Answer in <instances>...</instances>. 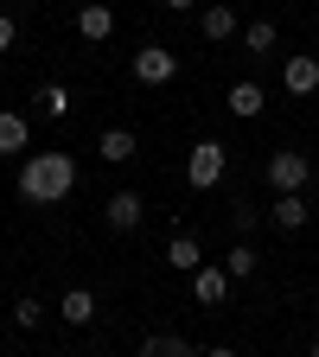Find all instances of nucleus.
Masks as SVG:
<instances>
[{
    "label": "nucleus",
    "mask_w": 319,
    "mask_h": 357,
    "mask_svg": "<svg viewBox=\"0 0 319 357\" xmlns=\"http://www.w3.org/2000/svg\"><path fill=\"white\" fill-rule=\"evenodd\" d=\"M77 192V160L71 153H26L20 166V198L26 204H64Z\"/></svg>",
    "instance_id": "f257e3e1"
},
{
    "label": "nucleus",
    "mask_w": 319,
    "mask_h": 357,
    "mask_svg": "<svg viewBox=\"0 0 319 357\" xmlns=\"http://www.w3.org/2000/svg\"><path fill=\"white\" fill-rule=\"evenodd\" d=\"M306 178H313V160H306V153H294V147L268 153V185H275V198H294V192H306Z\"/></svg>",
    "instance_id": "f03ea898"
},
{
    "label": "nucleus",
    "mask_w": 319,
    "mask_h": 357,
    "mask_svg": "<svg viewBox=\"0 0 319 357\" xmlns=\"http://www.w3.org/2000/svg\"><path fill=\"white\" fill-rule=\"evenodd\" d=\"M223 166H230V147H223V141H198L192 160H186V178H192L198 192H211L217 178H223Z\"/></svg>",
    "instance_id": "7ed1b4c3"
},
{
    "label": "nucleus",
    "mask_w": 319,
    "mask_h": 357,
    "mask_svg": "<svg viewBox=\"0 0 319 357\" xmlns=\"http://www.w3.org/2000/svg\"><path fill=\"white\" fill-rule=\"evenodd\" d=\"M134 77L141 83H172L179 77V52L172 45H141V52H134Z\"/></svg>",
    "instance_id": "20e7f679"
},
{
    "label": "nucleus",
    "mask_w": 319,
    "mask_h": 357,
    "mask_svg": "<svg viewBox=\"0 0 319 357\" xmlns=\"http://www.w3.org/2000/svg\"><path fill=\"white\" fill-rule=\"evenodd\" d=\"M281 89H288V96H313V89H319V58L294 52V58L281 64Z\"/></svg>",
    "instance_id": "39448f33"
},
{
    "label": "nucleus",
    "mask_w": 319,
    "mask_h": 357,
    "mask_svg": "<svg viewBox=\"0 0 319 357\" xmlns=\"http://www.w3.org/2000/svg\"><path fill=\"white\" fill-rule=\"evenodd\" d=\"M166 268H172V275H198V268H205V249H198L192 230H179V236L166 243Z\"/></svg>",
    "instance_id": "423d86ee"
},
{
    "label": "nucleus",
    "mask_w": 319,
    "mask_h": 357,
    "mask_svg": "<svg viewBox=\"0 0 319 357\" xmlns=\"http://www.w3.org/2000/svg\"><path fill=\"white\" fill-rule=\"evenodd\" d=\"M115 32V13L103 7V0H83V7H77V38H89V45H103Z\"/></svg>",
    "instance_id": "0eeeda50"
},
{
    "label": "nucleus",
    "mask_w": 319,
    "mask_h": 357,
    "mask_svg": "<svg viewBox=\"0 0 319 357\" xmlns=\"http://www.w3.org/2000/svg\"><path fill=\"white\" fill-rule=\"evenodd\" d=\"M141 198L134 192H109V204H103V217H109V230H141Z\"/></svg>",
    "instance_id": "6e6552de"
},
{
    "label": "nucleus",
    "mask_w": 319,
    "mask_h": 357,
    "mask_svg": "<svg viewBox=\"0 0 319 357\" xmlns=\"http://www.w3.org/2000/svg\"><path fill=\"white\" fill-rule=\"evenodd\" d=\"M192 300L198 306H223L230 300V275H223V268H198L192 275Z\"/></svg>",
    "instance_id": "1a4fd4ad"
},
{
    "label": "nucleus",
    "mask_w": 319,
    "mask_h": 357,
    "mask_svg": "<svg viewBox=\"0 0 319 357\" xmlns=\"http://www.w3.org/2000/svg\"><path fill=\"white\" fill-rule=\"evenodd\" d=\"M58 319H64V326H89V319H96V294H89V287H71V294L58 300Z\"/></svg>",
    "instance_id": "9d476101"
},
{
    "label": "nucleus",
    "mask_w": 319,
    "mask_h": 357,
    "mask_svg": "<svg viewBox=\"0 0 319 357\" xmlns=\"http://www.w3.org/2000/svg\"><path fill=\"white\" fill-rule=\"evenodd\" d=\"M306 198L294 192V198H275V211H268V223H275V230H306Z\"/></svg>",
    "instance_id": "9b49d317"
},
{
    "label": "nucleus",
    "mask_w": 319,
    "mask_h": 357,
    "mask_svg": "<svg viewBox=\"0 0 319 357\" xmlns=\"http://www.w3.org/2000/svg\"><path fill=\"white\" fill-rule=\"evenodd\" d=\"M262 109H268V96H262V83H230V115L255 121Z\"/></svg>",
    "instance_id": "f8f14e48"
},
{
    "label": "nucleus",
    "mask_w": 319,
    "mask_h": 357,
    "mask_svg": "<svg viewBox=\"0 0 319 357\" xmlns=\"http://www.w3.org/2000/svg\"><path fill=\"white\" fill-rule=\"evenodd\" d=\"M96 153H103L109 166H128V160H134V134H128V128H103V141H96Z\"/></svg>",
    "instance_id": "ddd939ff"
},
{
    "label": "nucleus",
    "mask_w": 319,
    "mask_h": 357,
    "mask_svg": "<svg viewBox=\"0 0 319 357\" xmlns=\"http://www.w3.org/2000/svg\"><path fill=\"white\" fill-rule=\"evenodd\" d=\"M198 32H205L211 45H223V38H230V32H237V7H205V20H198Z\"/></svg>",
    "instance_id": "4468645a"
},
{
    "label": "nucleus",
    "mask_w": 319,
    "mask_h": 357,
    "mask_svg": "<svg viewBox=\"0 0 319 357\" xmlns=\"http://www.w3.org/2000/svg\"><path fill=\"white\" fill-rule=\"evenodd\" d=\"M0 153H26V115L0 109Z\"/></svg>",
    "instance_id": "2eb2a0df"
},
{
    "label": "nucleus",
    "mask_w": 319,
    "mask_h": 357,
    "mask_svg": "<svg viewBox=\"0 0 319 357\" xmlns=\"http://www.w3.org/2000/svg\"><path fill=\"white\" fill-rule=\"evenodd\" d=\"M255 268H262V255H255L249 243H237L230 255H223V275H230V281H249V275H255Z\"/></svg>",
    "instance_id": "dca6fc26"
},
{
    "label": "nucleus",
    "mask_w": 319,
    "mask_h": 357,
    "mask_svg": "<svg viewBox=\"0 0 319 357\" xmlns=\"http://www.w3.org/2000/svg\"><path fill=\"white\" fill-rule=\"evenodd\" d=\"M275 38H281V32L268 26V20H255V26L243 32V45H249V58H268V52H275Z\"/></svg>",
    "instance_id": "f3484780"
},
{
    "label": "nucleus",
    "mask_w": 319,
    "mask_h": 357,
    "mask_svg": "<svg viewBox=\"0 0 319 357\" xmlns=\"http://www.w3.org/2000/svg\"><path fill=\"white\" fill-rule=\"evenodd\" d=\"M38 109L64 121V115H71V89H64V83H45V89H38Z\"/></svg>",
    "instance_id": "a211bd4d"
},
{
    "label": "nucleus",
    "mask_w": 319,
    "mask_h": 357,
    "mask_svg": "<svg viewBox=\"0 0 319 357\" xmlns=\"http://www.w3.org/2000/svg\"><path fill=\"white\" fill-rule=\"evenodd\" d=\"M38 319H45V306H38L32 294H20V300H13V326H20V332H32Z\"/></svg>",
    "instance_id": "6ab92c4d"
},
{
    "label": "nucleus",
    "mask_w": 319,
    "mask_h": 357,
    "mask_svg": "<svg viewBox=\"0 0 319 357\" xmlns=\"http://www.w3.org/2000/svg\"><path fill=\"white\" fill-rule=\"evenodd\" d=\"M166 344H172V338H160V332H154V338H141V357H166Z\"/></svg>",
    "instance_id": "aec40b11"
},
{
    "label": "nucleus",
    "mask_w": 319,
    "mask_h": 357,
    "mask_svg": "<svg viewBox=\"0 0 319 357\" xmlns=\"http://www.w3.org/2000/svg\"><path fill=\"white\" fill-rule=\"evenodd\" d=\"M13 38H20V26H13L7 13H0V52H13Z\"/></svg>",
    "instance_id": "412c9836"
},
{
    "label": "nucleus",
    "mask_w": 319,
    "mask_h": 357,
    "mask_svg": "<svg viewBox=\"0 0 319 357\" xmlns=\"http://www.w3.org/2000/svg\"><path fill=\"white\" fill-rule=\"evenodd\" d=\"M166 357H205V351H198V344H186V338H172V344H166Z\"/></svg>",
    "instance_id": "4be33fe9"
},
{
    "label": "nucleus",
    "mask_w": 319,
    "mask_h": 357,
    "mask_svg": "<svg viewBox=\"0 0 319 357\" xmlns=\"http://www.w3.org/2000/svg\"><path fill=\"white\" fill-rule=\"evenodd\" d=\"M205 357H237V351H230V344H211V351H205Z\"/></svg>",
    "instance_id": "5701e85b"
},
{
    "label": "nucleus",
    "mask_w": 319,
    "mask_h": 357,
    "mask_svg": "<svg viewBox=\"0 0 319 357\" xmlns=\"http://www.w3.org/2000/svg\"><path fill=\"white\" fill-rule=\"evenodd\" d=\"M160 7H172V13H186V7H192V0H160Z\"/></svg>",
    "instance_id": "b1692460"
},
{
    "label": "nucleus",
    "mask_w": 319,
    "mask_h": 357,
    "mask_svg": "<svg viewBox=\"0 0 319 357\" xmlns=\"http://www.w3.org/2000/svg\"><path fill=\"white\" fill-rule=\"evenodd\" d=\"M306 357H319V338H313V351H306Z\"/></svg>",
    "instance_id": "393cba45"
}]
</instances>
